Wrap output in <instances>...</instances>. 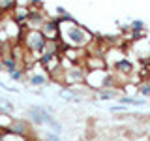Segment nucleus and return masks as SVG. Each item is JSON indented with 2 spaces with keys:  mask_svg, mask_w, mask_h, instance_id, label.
<instances>
[{
  "mask_svg": "<svg viewBox=\"0 0 150 141\" xmlns=\"http://www.w3.org/2000/svg\"><path fill=\"white\" fill-rule=\"evenodd\" d=\"M58 40L64 43V47L69 49H84L94 40V36L68 15L58 21Z\"/></svg>",
  "mask_w": 150,
  "mask_h": 141,
  "instance_id": "f257e3e1",
  "label": "nucleus"
},
{
  "mask_svg": "<svg viewBox=\"0 0 150 141\" xmlns=\"http://www.w3.org/2000/svg\"><path fill=\"white\" fill-rule=\"evenodd\" d=\"M28 119L34 122L36 126H47V128H51V132H54V134H58V135H60V132H62V124H60V122L51 115V111L45 109L43 105H32L30 109H28Z\"/></svg>",
  "mask_w": 150,
  "mask_h": 141,
  "instance_id": "f03ea898",
  "label": "nucleus"
},
{
  "mask_svg": "<svg viewBox=\"0 0 150 141\" xmlns=\"http://www.w3.org/2000/svg\"><path fill=\"white\" fill-rule=\"evenodd\" d=\"M21 36H23V47L28 49L32 55H36L38 58H40V56L43 55V51H45V45H47L45 36L41 34L40 30H32V28H26Z\"/></svg>",
  "mask_w": 150,
  "mask_h": 141,
  "instance_id": "7ed1b4c3",
  "label": "nucleus"
},
{
  "mask_svg": "<svg viewBox=\"0 0 150 141\" xmlns=\"http://www.w3.org/2000/svg\"><path fill=\"white\" fill-rule=\"evenodd\" d=\"M112 68H115V77H124V79H129L135 72L133 62H131L129 58H126V56H122L120 60H116Z\"/></svg>",
  "mask_w": 150,
  "mask_h": 141,
  "instance_id": "20e7f679",
  "label": "nucleus"
},
{
  "mask_svg": "<svg viewBox=\"0 0 150 141\" xmlns=\"http://www.w3.org/2000/svg\"><path fill=\"white\" fill-rule=\"evenodd\" d=\"M6 132L15 134V135H21V137H26V135L30 134V126H28V122L23 120V119H11L9 126L6 128Z\"/></svg>",
  "mask_w": 150,
  "mask_h": 141,
  "instance_id": "39448f33",
  "label": "nucleus"
},
{
  "mask_svg": "<svg viewBox=\"0 0 150 141\" xmlns=\"http://www.w3.org/2000/svg\"><path fill=\"white\" fill-rule=\"evenodd\" d=\"M64 73V83L69 85H77V83H84V77H86V72L81 68H69V70H62Z\"/></svg>",
  "mask_w": 150,
  "mask_h": 141,
  "instance_id": "423d86ee",
  "label": "nucleus"
},
{
  "mask_svg": "<svg viewBox=\"0 0 150 141\" xmlns=\"http://www.w3.org/2000/svg\"><path fill=\"white\" fill-rule=\"evenodd\" d=\"M40 32L45 36V40H58V21L56 19H47L41 25Z\"/></svg>",
  "mask_w": 150,
  "mask_h": 141,
  "instance_id": "0eeeda50",
  "label": "nucleus"
},
{
  "mask_svg": "<svg viewBox=\"0 0 150 141\" xmlns=\"http://www.w3.org/2000/svg\"><path fill=\"white\" fill-rule=\"evenodd\" d=\"M105 58L100 55H92V56H86V60H84V68H86V72H96V70H105Z\"/></svg>",
  "mask_w": 150,
  "mask_h": 141,
  "instance_id": "6e6552de",
  "label": "nucleus"
},
{
  "mask_svg": "<svg viewBox=\"0 0 150 141\" xmlns=\"http://www.w3.org/2000/svg\"><path fill=\"white\" fill-rule=\"evenodd\" d=\"M28 13H30V8H28V6H17L11 11V19L17 23L19 26H23L26 23V19H28Z\"/></svg>",
  "mask_w": 150,
  "mask_h": 141,
  "instance_id": "1a4fd4ad",
  "label": "nucleus"
},
{
  "mask_svg": "<svg viewBox=\"0 0 150 141\" xmlns=\"http://www.w3.org/2000/svg\"><path fill=\"white\" fill-rule=\"evenodd\" d=\"M28 83H30V87H43L47 83V75L43 72H34L28 77Z\"/></svg>",
  "mask_w": 150,
  "mask_h": 141,
  "instance_id": "9d476101",
  "label": "nucleus"
},
{
  "mask_svg": "<svg viewBox=\"0 0 150 141\" xmlns=\"http://www.w3.org/2000/svg\"><path fill=\"white\" fill-rule=\"evenodd\" d=\"M2 58V64H4V72L6 73H13L15 70H19V62L15 58H11V56H0Z\"/></svg>",
  "mask_w": 150,
  "mask_h": 141,
  "instance_id": "9b49d317",
  "label": "nucleus"
},
{
  "mask_svg": "<svg viewBox=\"0 0 150 141\" xmlns=\"http://www.w3.org/2000/svg\"><path fill=\"white\" fill-rule=\"evenodd\" d=\"M19 0H0V15H8L17 8Z\"/></svg>",
  "mask_w": 150,
  "mask_h": 141,
  "instance_id": "f8f14e48",
  "label": "nucleus"
},
{
  "mask_svg": "<svg viewBox=\"0 0 150 141\" xmlns=\"http://www.w3.org/2000/svg\"><path fill=\"white\" fill-rule=\"evenodd\" d=\"M0 141H26V137H21V135H15V134H9V132L2 130L0 132Z\"/></svg>",
  "mask_w": 150,
  "mask_h": 141,
  "instance_id": "ddd939ff",
  "label": "nucleus"
},
{
  "mask_svg": "<svg viewBox=\"0 0 150 141\" xmlns=\"http://www.w3.org/2000/svg\"><path fill=\"white\" fill-rule=\"evenodd\" d=\"M0 113H2V115L13 113V103L9 100H6V98H0Z\"/></svg>",
  "mask_w": 150,
  "mask_h": 141,
  "instance_id": "4468645a",
  "label": "nucleus"
},
{
  "mask_svg": "<svg viewBox=\"0 0 150 141\" xmlns=\"http://www.w3.org/2000/svg\"><path fill=\"white\" fill-rule=\"evenodd\" d=\"M118 102L122 105H143L144 103V100H135V98H131V96H120Z\"/></svg>",
  "mask_w": 150,
  "mask_h": 141,
  "instance_id": "2eb2a0df",
  "label": "nucleus"
},
{
  "mask_svg": "<svg viewBox=\"0 0 150 141\" xmlns=\"http://www.w3.org/2000/svg\"><path fill=\"white\" fill-rule=\"evenodd\" d=\"M116 96H118V92H116V90H107V88L98 90V98H100V100H115Z\"/></svg>",
  "mask_w": 150,
  "mask_h": 141,
  "instance_id": "dca6fc26",
  "label": "nucleus"
},
{
  "mask_svg": "<svg viewBox=\"0 0 150 141\" xmlns=\"http://www.w3.org/2000/svg\"><path fill=\"white\" fill-rule=\"evenodd\" d=\"M25 77H26V72H25V68H19V70H15L13 73H9V79H11V81H15V83H21V81H25Z\"/></svg>",
  "mask_w": 150,
  "mask_h": 141,
  "instance_id": "f3484780",
  "label": "nucleus"
},
{
  "mask_svg": "<svg viewBox=\"0 0 150 141\" xmlns=\"http://www.w3.org/2000/svg\"><path fill=\"white\" fill-rule=\"evenodd\" d=\"M144 26H146V25H144L143 21H139V19H137V21H131L129 30H131V32H144Z\"/></svg>",
  "mask_w": 150,
  "mask_h": 141,
  "instance_id": "a211bd4d",
  "label": "nucleus"
},
{
  "mask_svg": "<svg viewBox=\"0 0 150 141\" xmlns=\"http://www.w3.org/2000/svg\"><path fill=\"white\" fill-rule=\"evenodd\" d=\"M139 94H141V96H144V98H150V83L148 81H144L139 87Z\"/></svg>",
  "mask_w": 150,
  "mask_h": 141,
  "instance_id": "6ab92c4d",
  "label": "nucleus"
},
{
  "mask_svg": "<svg viewBox=\"0 0 150 141\" xmlns=\"http://www.w3.org/2000/svg\"><path fill=\"white\" fill-rule=\"evenodd\" d=\"M43 141H62V139H60V135L54 134V132H45V134H43Z\"/></svg>",
  "mask_w": 150,
  "mask_h": 141,
  "instance_id": "aec40b11",
  "label": "nucleus"
},
{
  "mask_svg": "<svg viewBox=\"0 0 150 141\" xmlns=\"http://www.w3.org/2000/svg\"><path fill=\"white\" fill-rule=\"evenodd\" d=\"M111 113H120V111H126V105H122V103H118V105H111L109 107Z\"/></svg>",
  "mask_w": 150,
  "mask_h": 141,
  "instance_id": "412c9836",
  "label": "nucleus"
},
{
  "mask_svg": "<svg viewBox=\"0 0 150 141\" xmlns=\"http://www.w3.org/2000/svg\"><path fill=\"white\" fill-rule=\"evenodd\" d=\"M56 13H58V15H62V19L68 17V13H66V9H64L62 6H56Z\"/></svg>",
  "mask_w": 150,
  "mask_h": 141,
  "instance_id": "4be33fe9",
  "label": "nucleus"
},
{
  "mask_svg": "<svg viewBox=\"0 0 150 141\" xmlns=\"http://www.w3.org/2000/svg\"><path fill=\"white\" fill-rule=\"evenodd\" d=\"M4 72V64H2V58H0V73Z\"/></svg>",
  "mask_w": 150,
  "mask_h": 141,
  "instance_id": "5701e85b",
  "label": "nucleus"
}]
</instances>
